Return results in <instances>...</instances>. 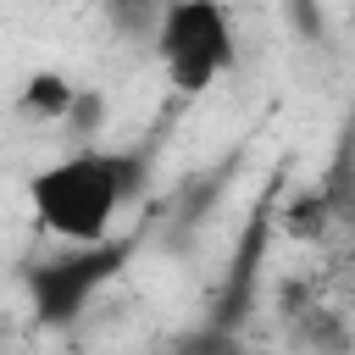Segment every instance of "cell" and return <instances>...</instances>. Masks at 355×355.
<instances>
[{
  "label": "cell",
  "instance_id": "6da1fadb",
  "mask_svg": "<svg viewBox=\"0 0 355 355\" xmlns=\"http://www.w3.org/2000/svg\"><path fill=\"white\" fill-rule=\"evenodd\" d=\"M139 189V161L111 150H78L33 178V216L67 244H100L122 200Z\"/></svg>",
  "mask_w": 355,
  "mask_h": 355
},
{
  "label": "cell",
  "instance_id": "7a4b0ae2",
  "mask_svg": "<svg viewBox=\"0 0 355 355\" xmlns=\"http://www.w3.org/2000/svg\"><path fill=\"white\" fill-rule=\"evenodd\" d=\"M155 55L172 89L200 94L233 67V17L222 0H166L155 17Z\"/></svg>",
  "mask_w": 355,
  "mask_h": 355
},
{
  "label": "cell",
  "instance_id": "3957f363",
  "mask_svg": "<svg viewBox=\"0 0 355 355\" xmlns=\"http://www.w3.org/2000/svg\"><path fill=\"white\" fill-rule=\"evenodd\" d=\"M100 261H105V255H94V261H61V266H50V272L39 277V300H44V311H50V316H67V311L83 300V288H89V283L105 272Z\"/></svg>",
  "mask_w": 355,
  "mask_h": 355
},
{
  "label": "cell",
  "instance_id": "277c9868",
  "mask_svg": "<svg viewBox=\"0 0 355 355\" xmlns=\"http://www.w3.org/2000/svg\"><path fill=\"white\" fill-rule=\"evenodd\" d=\"M72 105H78V89L61 72H33L22 83V111L39 122H61V116H72Z\"/></svg>",
  "mask_w": 355,
  "mask_h": 355
},
{
  "label": "cell",
  "instance_id": "5b68a950",
  "mask_svg": "<svg viewBox=\"0 0 355 355\" xmlns=\"http://www.w3.org/2000/svg\"><path fill=\"white\" fill-rule=\"evenodd\" d=\"M105 6H111V17L122 28H155V17H161L166 0H105Z\"/></svg>",
  "mask_w": 355,
  "mask_h": 355
}]
</instances>
